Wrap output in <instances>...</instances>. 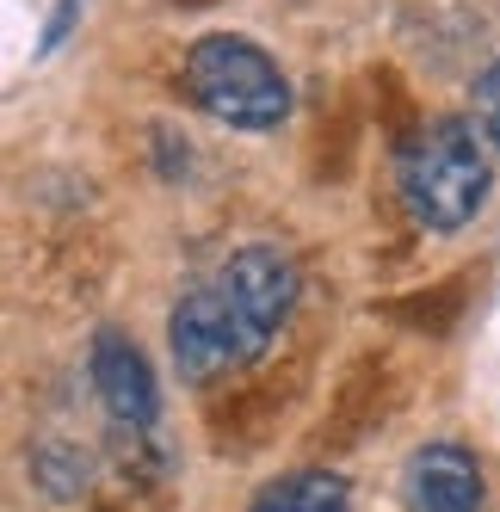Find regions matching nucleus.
Here are the masks:
<instances>
[{
	"mask_svg": "<svg viewBox=\"0 0 500 512\" xmlns=\"http://www.w3.org/2000/svg\"><path fill=\"white\" fill-rule=\"evenodd\" d=\"M396 192L414 223L463 229L488 198V155L476 142V124L433 118L426 130H414L396 155Z\"/></svg>",
	"mask_w": 500,
	"mask_h": 512,
	"instance_id": "1",
	"label": "nucleus"
},
{
	"mask_svg": "<svg viewBox=\"0 0 500 512\" xmlns=\"http://www.w3.org/2000/svg\"><path fill=\"white\" fill-rule=\"evenodd\" d=\"M186 93L204 118H217L229 130H278L291 112V81L278 75V62L235 38V31H210L186 56Z\"/></svg>",
	"mask_w": 500,
	"mask_h": 512,
	"instance_id": "2",
	"label": "nucleus"
},
{
	"mask_svg": "<svg viewBox=\"0 0 500 512\" xmlns=\"http://www.w3.org/2000/svg\"><path fill=\"white\" fill-rule=\"evenodd\" d=\"M210 297L223 303L241 352L260 358L266 340L284 327V315H291V303H297V266L284 260L278 247L254 241V247H241V253H229V260H223V272L210 278Z\"/></svg>",
	"mask_w": 500,
	"mask_h": 512,
	"instance_id": "3",
	"label": "nucleus"
},
{
	"mask_svg": "<svg viewBox=\"0 0 500 512\" xmlns=\"http://www.w3.org/2000/svg\"><path fill=\"white\" fill-rule=\"evenodd\" d=\"M167 346H173V364H180L186 383H210V377L235 371V364H247V352L235 340L223 303L210 297V284H198L192 297L173 303V315H167Z\"/></svg>",
	"mask_w": 500,
	"mask_h": 512,
	"instance_id": "4",
	"label": "nucleus"
},
{
	"mask_svg": "<svg viewBox=\"0 0 500 512\" xmlns=\"http://www.w3.org/2000/svg\"><path fill=\"white\" fill-rule=\"evenodd\" d=\"M87 371H93V389L105 401V414H112L118 426L142 432V426H155L161 414V395H155V371H149V358H142L124 334H93V352H87Z\"/></svg>",
	"mask_w": 500,
	"mask_h": 512,
	"instance_id": "5",
	"label": "nucleus"
},
{
	"mask_svg": "<svg viewBox=\"0 0 500 512\" xmlns=\"http://www.w3.org/2000/svg\"><path fill=\"white\" fill-rule=\"evenodd\" d=\"M408 512H482V469L463 445H420L402 469Z\"/></svg>",
	"mask_w": 500,
	"mask_h": 512,
	"instance_id": "6",
	"label": "nucleus"
},
{
	"mask_svg": "<svg viewBox=\"0 0 500 512\" xmlns=\"http://www.w3.org/2000/svg\"><path fill=\"white\" fill-rule=\"evenodd\" d=\"M247 512H346V482L340 475H284V482H272Z\"/></svg>",
	"mask_w": 500,
	"mask_h": 512,
	"instance_id": "7",
	"label": "nucleus"
},
{
	"mask_svg": "<svg viewBox=\"0 0 500 512\" xmlns=\"http://www.w3.org/2000/svg\"><path fill=\"white\" fill-rule=\"evenodd\" d=\"M31 469L44 475V488H50V494H75V488H87V463H81V457H68L62 445H38Z\"/></svg>",
	"mask_w": 500,
	"mask_h": 512,
	"instance_id": "8",
	"label": "nucleus"
},
{
	"mask_svg": "<svg viewBox=\"0 0 500 512\" xmlns=\"http://www.w3.org/2000/svg\"><path fill=\"white\" fill-rule=\"evenodd\" d=\"M476 112H482V130L500 142V62H488L476 75Z\"/></svg>",
	"mask_w": 500,
	"mask_h": 512,
	"instance_id": "9",
	"label": "nucleus"
},
{
	"mask_svg": "<svg viewBox=\"0 0 500 512\" xmlns=\"http://www.w3.org/2000/svg\"><path fill=\"white\" fill-rule=\"evenodd\" d=\"M75 13H81V0H56V13L44 19V38H38V50H44V56H50V50L68 38V25H75Z\"/></svg>",
	"mask_w": 500,
	"mask_h": 512,
	"instance_id": "10",
	"label": "nucleus"
}]
</instances>
